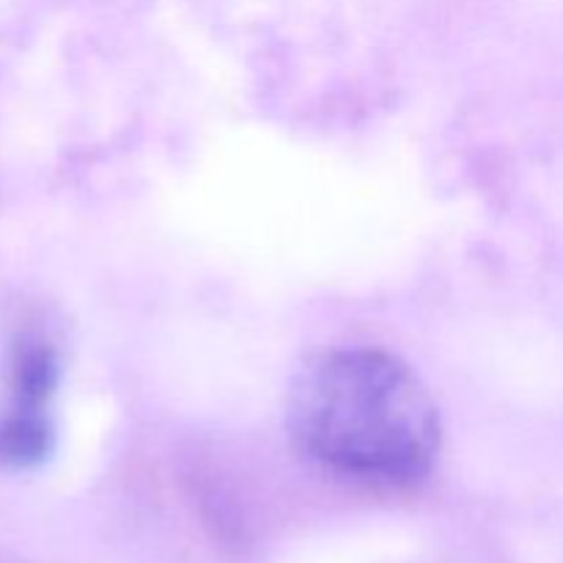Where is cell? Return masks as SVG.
<instances>
[{"label": "cell", "mask_w": 563, "mask_h": 563, "mask_svg": "<svg viewBox=\"0 0 563 563\" xmlns=\"http://www.w3.org/2000/svg\"><path fill=\"white\" fill-rule=\"evenodd\" d=\"M286 427L302 454L366 482H418L440 451V416L427 385L372 346L302 363L286 396Z\"/></svg>", "instance_id": "obj_1"}, {"label": "cell", "mask_w": 563, "mask_h": 563, "mask_svg": "<svg viewBox=\"0 0 563 563\" xmlns=\"http://www.w3.org/2000/svg\"><path fill=\"white\" fill-rule=\"evenodd\" d=\"M60 377V357L53 341L25 330L11 341L5 368V405L0 410V465L36 467L53 451L55 429L49 401Z\"/></svg>", "instance_id": "obj_2"}]
</instances>
